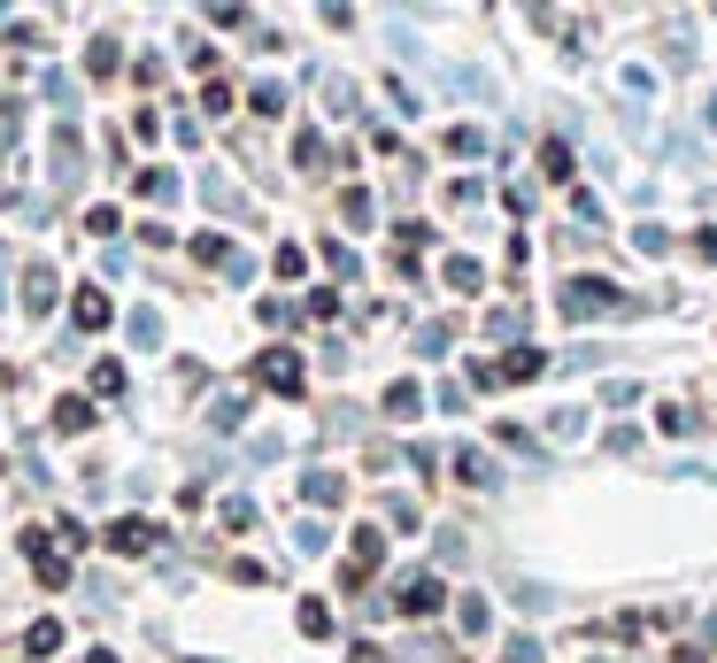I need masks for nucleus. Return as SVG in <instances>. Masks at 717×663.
Wrapping results in <instances>:
<instances>
[{
  "mask_svg": "<svg viewBox=\"0 0 717 663\" xmlns=\"http://www.w3.org/2000/svg\"><path fill=\"white\" fill-rule=\"evenodd\" d=\"M671 663H709V648H694V640H687V648H679Z\"/></svg>",
  "mask_w": 717,
  "mask_h": 663,
  "instance_id": "obj_36",
  "label": "nucleus"
},
{
  "mask_svg": "<svg viewBox=\"0 0 717 663\" xmlns=\"http://www.w3.org/2000/svg\"><path fill=\"white\" fill-rule=\"evenodd\" d=\"M602 401H609V409H633V401H641V386H633V378H609V386H602Z\"/></svg>",
  "mask_w": 717,
  "mask_h": 663,
  "instance_id": "obj_25",
  "label": "nucleus"
},
{
  "mask_svg": "<svg viewBox=\"0 0 717 663\" xmlns=\"http://www.w3.org/2000/svg\"><path fill=\"white\" fill-rule=\"evenodd\" d=\"M132 340H139V348H154V340H162V316H154V309H139V316H132Z\"/></svg>",
  "mask_w": 717,
  "mask_h": 663,
  "instance_id": "obj_24",
  "label": "nucleus"
},
{
  "mask_svg": "<svg viewBox=\"0 0 717 663\" xmlns=\"http://www.w3.org/2000/svg\"><path fill=\"white\" fill-rule=\"evenodd\" d=\"M194 263H224V271H232V263H239V255H232V247H224V239H217V232H201V239H194Z\"/></svg>",
  "mask_w": 717,
  "mask_h": 663,
  "instance_id": "obj_17",
  "label": "nucleus"
},
{
  "mask_svg": "<svg viewBox=\"0 0 717 663\" xmlns=\"http://www.w3.org/2000/svg\"><path fill=\"white\" fill-rule=\"evenodd\" d=\"M347 548H355V563H347V587H363V578L386 563V533H379V525H363V533H355Z\"/></svg>",
  "mask_w": 717,
  "mask_h": 663,
  "instance_id": "obj_3",
  "label": "nucleus"
},
{
  "mask_svg": "<svg viewBox=\"0 0 717 663\" xmlns=\"http://www.w3.org/2000/svg\"><path fill=\"white\" fill-rule=\"evenodd\" d=\"M541 171H548V178H571V171H579V154H571V139H548V147H541Z\"/></svg>",
  "mask_w": 717,
  "mask_h": 663,
  "instance_id": "obj_15",
  "label": "nucleus"
},
{
  "mask_svg": "<svg viewBox=\"0 0 717 663\" xmlns=\"http://www.w3.org/2000/svg\"><path fill=\"white\" fill-rule=\"evenodd\" d=\"M154 540H162V533H154L147 517H116V525H109V548H116V555H147Z\"/></svg>",
  "mask_w": 717,
  "mask_h": 663,
  "instance_id": "obj_4",
  "label": "nucleus"
},
{
  "mask_svg": "<svg viewBox=\"0 0 717 663\" xmlns=\"http://www.w3.org/2000/svg\"><path fill=\"white\" fill-rule=\"evenodd\" d=\"M355 663H386V648H371V640H355Z\"/></svg>",
  "mask_w": 717,
  "mask_h": 663,
  "instance_id": "obj_35",
  "label": "nucleus"
},
{
  "mask_svg": "<svg viewBox=\"0 0 717 663\" xmlns=\"http://www.w3.org/2000/svg\"><path fill=\"white\" fill-rule=\"evenodd\" d=\"M301 493H309L317 510H332V502H347V478H339V471H309V478H301Z\"/></svg>",
  "mask_w": 717,
  "mask_h": 663,
  "instance_id": "obj_9",
  "label": "nucleus"
},
{
  "mask_svg": "<svg viewBox=\"0 0 717 663\" xmlns=\"http://www.w3.org/2000/svg\"><path fill=\"white\" fill-rule=\"evenodd\" d=\"M440 147H447V154H456V162H486V154H494V139H486L479 124H456V132H447Z\"/></svg>",
  "mask_w": 717,
  "mask_h": 663,
  "instance_id": "obj_6",
  "label": "nucleus"
},
{
  "mask_svg": "<svg viewBox=\"0 0 717 663\" xmlns=\"http://www.w3.org/2000/svg\"><path fill=\"white\" fill-rule=\"evenodd\" d=\"M301 633L324 640V633H332V610H324V602H301Z\"/></svg>",
  "mask_w": 717,
  "mask_h": 663,
  "instance_id": "obj_22",
  "label": "nucleus"
},
{
  "mask_svg": "<svg viewBox=\"0 0 717 663\" xmlns=\"http://www.w3.org/2000/svg\"><path fill=\"white\" fill-rule=\"evenodd\" d=\"M694 247H702V263H717V224H702V232H694Z\"/></svg>",
  "mask_w": 717,
  "mask_h": 663,
  "instance_id": "obj_34",
  "label": "nucleus"
},
{
  "mask_svg": "<svg viewBox=\"0 0 717 663\" xmlns=\"http://www.w3.org/2000/svg\"><path fill=\"white\" fill-rule=\"evenodd\" d=\"M617 86H625V101H633V109H648V101H656V70H648V62H625Z\"/></svg>",
  "mask_w": 717,
  "mask_h": 663,
  "instance_id": "obj_11",
  "label": "nucleus"
},
{
  "mask_svg": "<svg viewBox=\"0 0 717 663\" xmlns=\"http://www.w3.org/2000/svg\"><path fill=\"white\" fill-rule=\"evenodd\" d=\"M24 648H32V655H54V648H62V625H32V640H24Z\"/></svg>",
  "mask_w": 717,
  "mask_h": 663,
  "instance_id": "obj_27",
  "label": "nucleus"
},
{
  "mask_svg": "<svg viewBox=\"0 0 717 663\" xmlns=\"http://www.w3.org/2000/svg\"><path fill=\"white\" fill-rule=\"evenodd\" d=\"M294 162H301V171H324V139L301 132V139H294Z\"/></svg>",
  "mask_w": 717,
  "mask_h": 663,
  "instance_id": "obj_19",
  "label": "nucleus"
},
{
  "mask_svg": "<svg viewBox=\"0 0 717 663\" xmlns=\"http://www.w3.org/2000/svg\"><path fill=\"white\" fill-rule=\"evenodd\" d=\"M255 386H271V393L294 401V393L309 386V378H301V355H294V348H262V355H255Z\"/></svg>",
  "mask_w": 717,
  "mask_h": 663,
  "instance_id": "obj_2",
  "label": "nucleus"
},
{
  "mask_svg": "<svg viewBox=\"0 0 717 663\" xmlns=\"http://www.w3.org/2000/svg\"><path fill=\"white\" fill-rule=\"evenodd\" d=\"M85 425H94V409H85V401H62L54 409V433H85Z\"/></svg>",
  "mask_w": 717,
  "mask_h": 663,
  "instance_id": "obj_18",
  "label": "nucleus"
},
{
  "mask_svg": "<svg viewBox=\"0 0 717 663\" xmlns=\"http://www.w3.org/2000/svg\"><path fill=\"white\" fill-rule=\"evenodd\" d=\"M24 309H32V316H47V309H54V278H47V271H32V278H24Z\"/></svg>",
  "mask_w": 717,
  "mask_h": 663,
  "instance_id": "obj_16",
  "label": "nucleus"
},
{
  "mask_svg": "<svg viewBox=\"0 0 717 663\" xmlns=\"http://www.w3.org/2000/svg\"><path fill=\"white\" fill-rule=\"evenodd\" d=\"M339 216H347V224H355V232H363V224H371V216H379V201H371V193H363V186H347V193H339Z\"/></svg>",
  "mask_w": 717,
  "mask_h": 663,
  "instance_id": "obj_14",
  "label": "nucleus"
},
{
  "mask_svg": "<svg viewBox=\"0 0 717 663\" xmlns=\"http://www.w3.org/2000/svg\"><path fill=\"white\" fill-rule=\"evenodd\" d=\"M494 371H502V386H524V378H541V371H548V355H541V348H517V355L494 363Z\"/></svg>",
  "mask_w": 717,
  "mask_h": 663,
  "instance_id": "obj_10",
  "label": "nucleus"
},
{
  "mask_svg": "<svg viewBox=\"0 0 717 663\" xmlns=\"http://www.w3.org/2000/svg\"><path fill=\"white\" fill-rule=\"evenodd\" d=\"M456 617H463V633H486V617H494V610H486L479 595H463V602H456Z\"/></svg>",
  "mask_w": 717,
  "mask_h": 663,
  "instance_id": "obj_23",
  "label": "nucleus"
},
{
  "mask_svg": "<svg viewBox=\"0 0 717 663\" xmlns=\"http://www.w3.org/2000/svg\"><path fill=\"white\" fill-rule=\"evenodd\" d=\"M417 355H447V324H424L417 332Z\"/></svg>",
  "mask_w": 717,
  "mask_h": 663,
  "instance_id": "obj_28",
  "label": "nucleus"
},
{
  "mask_svg": "<svg viewBox=\"0 0 717 663\" xmlns=\"http://www.w3.org/2000/svg\"><path fill=\"white\" fill-rule=\"evenodd\" d=\"M456 478H471V486H486V478H494V463H486V455H471V448H463V455H456Z\"/></svg>",
  "mask_w": 717,
  "mask_h": 663,
  "instance_id": "obj_21",
  "label": "nucleus"
},
{
  "mask_svg": "<svg viewBox=\"0 0 717 663\" xmlns=\"http://www.w3.org/2000/svg\"><path fill=\"white\" fill-rule=\"evenodd\" d=\"M209 16L217 24H247V0H209Z\"/></svg>",
  "mask_w": 717,
  "mask_h": 663,
  "instance_id": "obj_31",
  "label": "nucleus"
},
{
  "mask_svg": "<svg viewBox=\"0 0 717 663\" xmlns=\"http://www.w3.org/2000/svg\"><path fill=\"white\" fill-rule=\"evenodd\" d=\"M447 93H471V101H502V86L471 62V70H447Z\"/></svg>",
  "mask_w": 717,
  "mask_h": 663,
  "instance_id": "obj_7",
  "label": "nucleus"
},
{
  "mask_svg": "<svg viewBox=\"0 0 717 663\" xmlns=\"http://www.w3.org/2000/svg\"><path fill=\"white\" fill-rule=\"evenodd\" d=\"M317 9H324V24H339V32L355 24V0H317Z\"/></svg>",
  "mask_w": 717,
  "mask_h": 663,
  "instance_id": "obj_32",
  "label": "nucleus"
},
{
  "mask_svg": "<svg viewBox=\"0 0 717 663\" xmlns=\"http://www.w3.org/2000/svg\"><path fill=\"white\" fill-rule=\"evenodd\" d=\"M94 393H124V363H94Z\"/></svg>",
  "mask_w": 717,
  "mask_h": 663,
  "instance_id": "obj_26",
  "label": "nucleus"
},
{
  "mask_svg": "<svg viewBox=\"0 0 717 663\" xmlns=\"http://www.w3.org/2000/svg\"><path fill=\"white\" fill-rule=\"evenodd\" d=\"M479 201H486L479 178H456V186H447V209H479Z\"/></svg>",
  "mask_w": 717,
  "mask_h": 663,
  "instance_id": "obj_20",
  "label": "nucleus"
},
{
  "mask_svg": "<svg viewBox=\"0 0 717 663\" xmlns=\"http://www.w3.org/2000/svg\"><path fill=\"white\" fill-rule=\"evenodd\" d=\"M417 409H424V386H409V378H401V386H386V417H401V425H409Z\"/></svg>",
  "mask_w": 717,
  "mask_h": 663,
  "instance_id": "obj_13",
  "label": "nucleus"
},
{
  "mask_svg": "<svg viewBox=\"0 0 717 663\" xmlns=\"http://www.w3.org/2000/svg\"><path fill=\"white\" fill-rule=\"evenodd\" d=\"M440 602H447V587H440V578H432V571H417V578H409V587H401V610H409V617H432Z\"/></svg>",
  "mask_w": 717,
  "mask_h": 663,
  "instance_id": "obj_5",
  "label": "nucleus"
},
{
  "mask_svg": "<svg viewBox=\"0 0 717 663\" xmlns=\"http://www.w3.org/2000/svg\"><path fill=\"white\" fill-rule=\"evenodd\" d=\"M571 216H579V224H602V201H594V193L579 186V193H571Z\"/></svg>",
  "mask_w": 717,
  "mask_h": 663,
  "instance_id": "obj_30",
  "label": "nucleus"
},
{
  "mask_svg": "<svg viewBox=\"0 0 717 663\" xmlns=\"http://www.w3.org/2000/svg\"><path fill=\"white\" fill-rule=\"evenodd\" d=\"M502 663H541V640H509V648H502Z\"/></svg>",
  "mask_w": 717,
  "mask_h": 663,
  "instance_id": "obj_33",
  "label": "nucleus"
},
{
  "mask_svg": "<svg viewBox=\"0 0 717 663\" xmlns=\"http://www.w3.org/2000/svg\"><path fill=\"white\" fill-rule=\"evenodd\" d=\"M440 278L456 286V293H479V286H486V271H479L471 255H447V263H440Z\"/></svg>",
  "mask_w": 717,
  "mask_h": 663,
  "instance_id": "obj_12",
  "label": "nucleus"
},
{
  "mask_svg": "<svg viewBox=\"0 0 717 663\" xmlns=\"http://www.w3.org/2000/svg\"><path fill=\"white\" fill-rule=\"evenodd\" d=\"M617 309H633V301H625L617 286H602V278H571V286H564V316H571V324H586V316H617Z\"/></svg>",
  "mask_w": 717,
  "mask_h": 663,
  "instance_id": "obj_1",
  "label": "nucleus"
},
{
  "mask_svg": "<svg viewBox=\"0 0 717 663\" xmlns=\"http://www.w3.org/2000/svg\"><path fill=\"white\" fill-rule=\"evenodd\" d=\"M85 62H94V77H109V70H116V39H94V54H85Z\"/></svg>",
  "mask_w": 717,
  "mask_h": 663,
  "instance_id": "obj_29",
  "label": "nucleus"
},
{
  "mask_svg": "<svg viewBox=\"0 0 717 663\" xmlns=\"http://www.w3.org/2000/svg\"><path fill=\"white\" fill-rule=\"evenodd\" d=\"M70 316H77V332H101V324H109V293H101V286H85V293L70 301Z\"/></svg>",
  "mask_w": 717,
  "mask_h": 663,
  "instance_id": "obj_8",
  "label": "nucleus"
}]
</instances>
